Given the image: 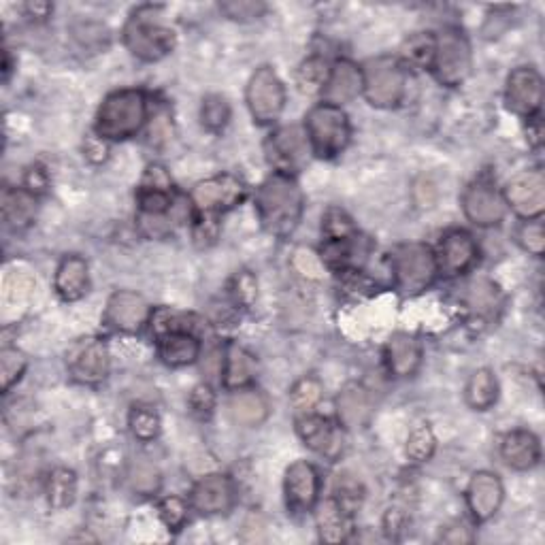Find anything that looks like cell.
<instances>
[{"mask_svg":"<svg viewBox=\"0 0 545 545\" xmlns=\"http://www.w3.org/2000/svg\"><path fill=\"white\" fill-rule=\"evenodd\" d=\"M303 190L292 175L275 173L256 192V211L273 237L292 235L303 216Z\"/></svg>","mask_w":545,"mask_h":545,"instance_id":"obj_1","label":"cell"},{"mask_svg":"<svg viewBox=\"0 0 545 545\" xmlns=\"http://www.w3.org/2000/svg\"><path fill=\"white\" fill-rule=\"evenodd\" d=\"M147 120V98L141 90L109 94L96 115V135L103 141L135 137Z\"/></svg>","mask_w":545,"mask_h":545,"instance_id":"obj_2","label":"cell"},{"mask_svg":"<svg viewBox=\"0 0 545 545\" xmlns=\"http://www.w3.org/2000/svg\"><path fill=\"white\" fill-rule=\"evenodd\" d=\"M158 11V7H141L124 26L128 52L143 62L162 60L175 49V32L156 20Z\"/></svg>","mask_w":545,"mask_h":545,"instance_id":"obj_3","label":"cell"},{"mask_svg":"<svg viewBox=\"0 0 545 545\" xmlns=\"http://www.w3.org/2000/svg\"><path fill=\"white\" fill-rule=\"evenodd\" d=\"M305 130L311 152L318 158H335L350 143L352 126L350 118L341 107L335 105H316L305 118Z\"/></svg>","mask_w":545,"mask_h":545,"instance_id":"obj_4","label":"cell"},{"mask_svg":"<svg viewBox=\"0 0 545 545\" xmlns=\"http://www.w3.org/2000/svg\"><path fill=\"white\" fill-rule=\"evenodd\" d=\"M362 94L373 107L386 109L403 101L407 88V73L401 60L379 56L362 66Z\"/></svg>","mask_w":545,"mask_h":545,"instance_id":"obj_5","label":"cell"},{"mask_svg":"<svg viewBox=\"0 0 545 545\" xmlns=\"http://www.w3.org/2000/svg\"><path fill=\"white\" fill-rule=\"evenodd\" d=\"M392 271L396 286L403 294H418L433 286L439 273L437 256L428 245L405 243L392 254Z\"/></svg>","mask_w":545,"mask_h":545,"instance_id":"obj_6","label":"cell"},{"mask_svg":"<svg viewBox=\"0 0 545 545\" xmlns=\"http://www.w3.org/2000/svg\"><path fill=\"white\" fill-rule=\"evenodd\" d=\"M473 54L465 32L458 28H445L435 37V56L431 69L443 86L456 88L471 73Z\"/></svg>","mask_w":545,"mask_h":545,"instance_id":"obj_7","label":"cell"},{"mask_svg":"<svg viewBox=\"0 0 545 545\" xmlns=\"http://www.w3.org/2000/svg\"><path fill=\"white\" fill-rule=\"evenodd\" d=\"M245 98L254 122L269 126L279 120L286 107V88L271 66H260L250 77Z\"/></svg>","mask_w":545,"mask_h":545,"instance_id":"obj_8","label":"cell"},{"mask_svg":"<svg viewBox=\"0 0 545 545\" xmlns=\"http://www.w3.org/2000/svg\"><path fill=\"white\" fill-rule=\"evenodd\" d=\"M245 198L243 181L233 175H218L194 186L190 201L198 216H218L220 211L237 207Z\"/></svg>","mask_w":545,"mask_h":545,"instance_id":"obj_9","label":"cell"},{"mask_svg":"<svg viewBox=\"0 0 545 545\" xmlns=\"http://www.w3.org/2000/svg\"><path fill=\"white\" fill-rule=\"evenodd\" d=\"M505 103L509 111L531 120L539 113L543 103V79L533 66H520L507 77Z\"/></svg>","mask_w":545,"mask_h":545,"instance_id":"obj_10","label":"cell"},{"mask_svg":"<svg viewBox=\"0 0 545 545\" xmlns=\"http://www.w3.org/2000/svg\"><path fill=\"white\" fill-rule=\"evenodd\" d=\"M73 379L81 384H98L109 373V350L98 339H79L66 354Z\"/></svg>","mask_w":545,"mask_h":545,"instance_id":"obj_11","label":"cell"},{"mask_svg":"<svg viewBox=\"0 0 545 545\" xmlns=\"http://www.w3.org/2000/svg\"><path fill=\"white\" fill-rule=\"evenodd\" d=\"M505 203L514 209L520 218H541L545 209V177L541 171H526L514 177L505 188Z\"/></svg>","mask_w":545,"mask_h":545,"instance_id":"obj_12","label":"cell"},{"mask_svg":"<svg viewBox=\"0 0 545 545\" xmlns=\"http://www.w3.org/2000/svg\"><path fill=\"white\" fill-rule=\"evenodd\" d=\"M462 209L465 216L482 228L497 226L503 222L507 213L505 198L486 181H473L462 194Z\"/></svg>","mask_w":545,"mask_h":545,"instance_id":"obj_13","label":"cell"},{"mask_svg":"<svg viewBox=\"0 0 545 545\" xmlns=\"http://www.w3.org/2000/svg\"><path fill=\"white\" fill-rule=\"evenodd\" d=\"M286 505L292 514H305L318 503L320 494V475L316 467L307 460H299L288 467L286 471Z\"/></svg>","mask_w":545,"mask_h":545,"instance_id":"obj_14","label":"cell"},{"mask_svg":"<svg viewBox=\"0 0 545 545\" xmlns=\"http://www.w3.org/2000/svg\"><path fill=\"white\" fill-rule=\"evenodd\" d=\"M269 160L277 173L292 175L307 162V137L296 126H286L273 132L267 143Z\"/></svg>","mask_w":545,"mask_h":545,"instance_id":"obj_15","label":"cell"},{"mask_svg":"<svg viewBox=\"0 0 545 545\" xmlns=\"http://www.w3.org/2000/svg\"><path fill=\"white\" fill-rule=\"evenodd\" d=\"M147 320H150V305L137 292L120 290L107 303L105 324L120 333H139Z\"/></svg>","mask_w":545,"mask_h":545,"instance_id":"obj_16","label":"cell"},{"mask_svg":"<svg viewBox=\"0 0 545 545\" xmlns=\"http://www.w3.org/2000/svg\"><path fill=\"white\" fill-rule=\"evenodd\" d=\"M192 505L205 516H218L235 505L233 480L224 473H209L192 488Z\"/></svg>","mask_w":545,"mask_h":545,"instance_id":"obj_17","label":"cell"},{"mask_svg":"<svg viewBox=\"0 0 545 545\" xmlns=\"http://www.w3.org/2000/svg\"><path fill=\"white\" fill-rule=\"evenodd\" d=\"M296 433L311 452L335 460L343 452V433L330 420L320 416H303L296 420Z\"/></svg>","mask_w":545,"mask_h":545,"instance_id":"obj_18","label":"cell"},{"mask_svg":"<svg viewBox=\"0 0 545 545\" xmlns=\"http://www.w3.org/2000/svg\"><path fill=\"white\" fill-rule=\"evenodd\" d=\"M503 497H505V490L499 475H494L490 471H480L471 477L469 488H467V505H469L471 516L477 522H486L497 514V511L501 509Z\"/></svg>","mask_w":545,"mask_h":545,"instance_id":"obj_19","label":"cell"},{"mask_svg":"<svg viewBox=\"0 0 545 545\" xmlns=\"http://www.w3.org/2000/svg\"><path fill=\"white\" fill-rule=\"evenodd\" d=\"M477 260V245L475 239L467 233V230H450L443 237L437 264L439 271L448 277L467 273Z\"/></svg>","mask_w":545,"mask_h":545,"instance_id":"obj_20","label":"cell"},{"mask_svg":"<svg viewBox=\"0 0 545 545\" xmlns=\"http://www.w3.org/2000/svg\"><path fill=\"white\" fill-rule=\"evenodd\" d=\"M362 92V71L350 60H337L330 66L322 96L328 105L341 107Z\"/></svg>","mask_w":545,"mask_h":545,"instance_id":"obj_21","label":"cell"},{"mask_svg":"<svg viewBox=\"0 0 545 545\" xmlns=\"http://www.w3.org/2000/svg\"><path fill=\"white\" fill-rule=\"evenodd\" d=\"M386 365L394 377H411L422 365V345L416 337L399 333L386 345Z\"/></svg>","mask_w":545,"mask_h":545,"instance_id":"obj_22","label":"cell"},{"mask_svg":"<svg viewBox=\"0 0 545 545\" xmlns=\"http://www.w3.org/2000/svg\"><path fill=\"white\" fill-rule=\"evenodd\" d=\"M90 286V273L88 262L79 256H66L56 271L54 288L62 301L73 303L79 301L81 296L88 292Z\"/></svg>","mask_w":545,"mask_h":545,"instance_id":"obj_23","label":"cell"},{"mask_svg":"<svg viewBox=\"0 0 545 545\" xmlns=\"http://www.w3.org/2000/svg\"><path fill=\"white\" fill-rule=\"evenodd\" d=\"M501 456L507 462V467L528 471L537 467L541 458V443L531 431H511L503 437Z\"/></svg>","mask_w":545,"mask_h":545,"instance_id":"obj_24","label":"cell"},{"mask_svg":"<svg viewBox=\"0 0 545 545\" xmlns=\"http://www.w3.org/2000/svg\"><path fill=\"white\" fill-rule=\"evenodd\" d=\"M158 354L164 365L188 367L201 354V343L188 330H173L158 337Z\"/></svg>","mask_w":545,"mask_h":545,"instance_id":"obj_25","label":"cell"},{"mask_svg":"<svg viewBox=\"0 0 545 545\" xmlns=\"http://www.w3.org/2000/svg\"><path fill=\"white\" fill-rule=\"evenodd\" d=\"M228 411L241 426H260L269 418L267 396L254 388H239L228 401Z\"/></svg>","mask_w":545,"mask_h":545,"instance_id":"obj_26","label":"cell"},{"mask_svg":"<svg viewBox=\"0 0 545 545\" xmlns=\"http://www.w3.org/2000/svg\"><path fill=\"white\" fill-rule=\"evenodd\" d=\"M339 420L345 428H362L371 418V396L360 384H348L337 396Z\"/></svg>","mask_w":545,"mask_h":545,"instance_id":"obj_27","label":"cell"},{"mask_svg":"<svg viewBox=\"0 0 545 545\" xmlns=\"http://www.w3.org/2000/svg\"><path fill=\"white\" fill-rule=\"evenodd\" d=\"M352 514L343 509V505L330 497L326 499L320 507H318V531H320V539L326 543H341L350 537L352 533Z\"/></svg>","mask_w":545,"mask_h":545,"instance_id":"obj_28","label":"cell"},{"mask_svg":"<svg viewBox=\"0 0 545 545\" xmlns=\"http://www.w3.org/2000/svg\"><path fill=\"white\" fill-rule=\"evenodd\" d=\"M258 373L256 358L243 350L241 345L230 343L224 354V384L226 388H245L247 384L254 382Z\"/></svg>","mask_w":545,"mask_h":545,"instance_id":"obj_29","label":"cell"},{"mask_svg":"<svg viewBox=\"0 0 545 545\" xmlns=\"http://www.w3.org/2000/svg\"><path fill=\"white\" fill-rule=\"evenodd\" d=\"M37 216V198L28 190H11L3 192V218L13 230H24L32 224Z\"/></svg>","mask_w":545,"mask_h":545,"instance_id":"obj_30","label":"cell"},{"mask_svg":"<svg viewBox=\"0 0 545 545\" xmlns=\"http://www.w3.org/2000/svg\"><path fill=\"white\" fill-rule=\"evenodd\" d=\"M499 399V382L490 369H477L467 382L465 401L475 411H488Z\"/></svg>","mask_w":545,"mask_h":545,"instance_id":"obj_31","label":"cell"},{"mask_svg":"<svg viewBox=\"0 0 545 545\" xmlns=\"http://www.w3.org/2000/svg\"><path fill=\"white\" fill-rule=\"evenodd\" d=\"M77 499V475L71 469H54L47 477V501L54 509L71 507Z\"/></svg>","mask_w":545,"mask_h":545,"instance_id":"obj_32","label":"cell"},{"mask_svg":"<svg viewBox=\"0 0 545 545\" xmlns=\"http://www.w3.org/2000/svg\"><path fill=\"white\" fill-rule=\"evenodd\" d=\"M35 290V279L28 271H18L13 269L9 271L5 279V290H3V301L5 309H24L26 303L30 301V294Z\"/></svg>","mask_w":545,"mask_h":545,"instance_id":"obj_33","label":"cell"},{"mask_svg":"<svg viewBox=\"0 0 545 545\" xmlns=\"http://www.w3.org/2000/svg\"><path fill=\"white\" fill-rule=\"evenodd\" d=\"M467 305L480 318H488L499 307V288L488 279H475L467 288Z\"/></svg>","mask_w":545,"mask_h":545,"instance_id":"obj_34","label":"cell"},{"mask_svg":"<svg viewBox=\"0 0 545 545\" xmlns=\"http://www.w3.org/2000/svg\"><path fill=\"white\" fill-rule=\"evenodd\" d=\"M160 482L162 480H160L158 469L152 465V462H147L145 458L135 460L128 469V484H130L132 492L141 494V497H150V494L158 492Z\"/></svg>","mask_w":545,"mask_h":545,"instance_id":"obj_35","label":"cell"},{"mask_svg":"<svg viewBox=\"0 0 545 545\" xmlns=\"http://www.w3.org/2000/svg\"><path fill=\"white\" fill-rule=\"evenodd\" d=\"M328 64L322 58H309L301 64L299 73H296V86L303 94H322L324 84L328 79Z\"/></svg>","mask_w":545,"mask_h":545,"instance_id":"obj_36","label":"cell"},{"mask_svg":"<svg viewBox=\"0 0 545 545\" xmlns=\"http://www.w3.org/2000/svg\"><path fill=\"white\" fill-rule=\"evenodd\" d=\"M435 448H437V439L431 426H428L426 422H420L411 428V433L407 437V456L411 460L426 462L435 454Z\"/></svg>","mask_w":545,"mask_h":545,"instance_id":"obj_37","label":"cell"},{"mask_svg":"<svg viewBox=\"0 0 545 545\" xmlns=\"http://www.w3.org/2000/svg\"><path fill=\"white\" fill-rule=\"evenodd\" d=\"M130 431L139 441H152L160 435V416L152 407L137 405L130 411Z\"/></svg>","mask_w":545,"mask_h":545,"instance_id":"obj_38","label":"cell"},{"mask_svg":"<svg viewBox=\"0 0 545 545\" xmlns=\"http://www.w3.org/2000/svg\"><path fill=\"white\" fill-rule=\"evenodd\" d=\"M201 122L209 132H222L230 122V105L224 96L209 94L201 107Z\"/></svg>","mask_w":545,"mask_h":545,"instance_id":"obj_39","label":"cell"},{"mask_svg":"<svg viewBox=\"0 0 545 545\" xmlns=\"http://www.w3.org/2000/svg\"><path fill=\"white\" fill-rule=\"evenodd\" d=\"M322 399V384L316 377H303L301 382H296L290 392V403L299 411V414L307 416L309 411L316 407Z\"/></svg>","mask_w":545,"mask_h":545,"instance_id":"obj_40","label":"cell"},{"mask_svg":"<svg viewBox=\"0 0 545 545\" xmlns=\"http://www.w3.org/2000/svg\"><path fill=\"white\" fill-rule=\"evenodd\" d=\"M28 367V358L13 348H5L0 352V379H3V390L9 392L15 384L20 382L24 371Z\"/></svg>","mask_w":545,"mask_h":545,"instance_id":"obj_41","label":"cell"},{"mask_svg":"<svg viewBox=\"0 0 545 545\" xmlns=\"http://www.w3.org/2000/svg\"><path fill=\"white\" fill-rule=\"evenodd\" d=\"M322 233L326 235V241H343L356 235V226L345 211L328 209L322 220Z\"/></svg>","mask_w":545,"mask_h":545,"instance_id":"obj_42","label":"cell"},{"mask_svg":"<svg viewBox=\"0 0 545 545\" xmlns=\"http://www.w3.org/2000/svg\"><path fill=\"white\" fill-rule=\"evenodd\" d=\"M403 56L420 66H431L433 64V56H435V37L433 35H414L411 39L405 41L403 45Z\"/></svg>","mask_w":545,"mask_h":545,"instance_id":"obj_43","label":"cell"},{"mask_svg":"<svg viewBox=\"0 0 545 545\" xmlns=\"http://www.w3.org/2000/svg\"><path fill=\"white\" fill-rule=\"evenodd\" d=\"M518 243L524 252L533 256H543L545 252V230L539 218L526 220L518 230Z\"/></svg>","mask_w":545,"mask_h":545,"instance_id":"obj_44","label":"cell"},{"mask_svg":"<svg viewBox=\"0 0 545 545\" xmlns=\"http://www.w3.org/2000/svg\"><path fill=\"white\" fill-rule=\"evenodd\" d=\"M220 11L230 20L247 22L260 18V15L267 11V5L258 3V0H230V3L220 5Z\"/></svg>","mask_w":545,"mask_h":545,"instance_id":"obj_45","label":"cell"},{"mask_svg":"<svg viewBox=\"0 0 545 545\" xmlns=\"http://www.w3.org/2000/svg\"><path fill=\"white\" fill-rule=\"evenodd\" d=\"M158 511H160L162 522L167 524L171 531H179V528L184 526L188 520V505L184 499H179V497L162 499L158 505Z\"/></svg>","mask_w":545,"mask_h":545,"instance_id":"obj_46","label":"cell"},{"mask_svg":"<svg viewBox=\"0 0 545 545\" xmlns=\"http://www.w3.org/2000/svg\"><path fill=\"white\" fill-rule=\"evenodd\" d=\"M343 509L348 511V514H354V511L360 507L362 503V488L360 484L354 480L352 475H339L337 480V497H335Z\"/></svg>","mask_w":545,"mask_h":545,"instance_id":"obj_47","label":"cell"},{"mask_svg":"<svg viewBox=\"0 0 545 545\" xmlns=\"http://www.w3.org/2000/svg\"><path fill=\"white\" fill-rule=\"evenodd\" d=\"M190 407L194 416L209 418L213 414V407H216V394L207 384H198L190 392Z\"/></svg>","mask_w":545,"mask_h":545,"instance_id":"obj_48","label":"cell"},{"mask_svg":"<svg viewBox=\"0 0 545 545\" xmlns=\"http://www.w3.org/2000/svg\"><path fill=\"white\" fill-rule=\"evenodd\" d=\"M235 299L237 303L241 305H252L256 301L258 296V284H256V277L250 273V271H241L237 277H235Z\"/></svg>","mask_w":545,"mask_h":545,"instance_id":"obj_49","label":"cell"},{"mask_svg":"<svg viewBox=\"0 0 545 545\" xmlns=\"http://www.w3.org/2000/svg\"><path fill=\"white\" fill-rule=\"evenodd\" d=\"M143 190H164V192H173V181L167 173V169L160 167V164H152L147 167L143 181H141Z\"/></svg>","mask_w":545,"mask_h":545,"instance_id":"obj_50","label":"cell"},{"mask_svg":"<svg viewBox=\"0 0 545 545\" xmlns=\"http://www.w3.org/2000/svg\"><path fill=\"white\" fill-rule=\"evenodd\" d=\"M49 186L47 173L41 167H30L24 175V190H28L30 194H45Z\"/></svg>","mask_w":545,"mask_h":545,"instance_id":"obj_51","label":"cell"},{"mask_svg":"<svg viewBox=\"0 0 545 545\" xmlns=\"http://www.w3.org/2000/svg\"><path fill=\"white\" fill-rule=\"evenodd\" d=\"M441 539L445 543H471L473 533H471V528H467L465 524H456V526L448 528V531L441 535Z\"/></svg>","mask_w":545,"mask_h":545,"instance_id":"obj_52","label":"cell"},{"mask_svg":"<svg viewBox=\"0 0 545 545\" xmlns=\"http://www.w3.org/2000/svg\"><path fill=\"white\" fill-rule=\"evenodd\" d=\"M52 5H49V3H28L26 5V11H28V15H30V18H37V20H45V18H49V13H52Z\"/></svg>","mask_w":545,"mask_h":545,"instance_id":"obj_53","label":"cell"},{"mask_svg":"<svg viewBox=\"0 0 545 545\" xmlns=\"http://www.w3.org/2000/svg\"><path fill=\"white\" fill-rule=\"evenodd\" d=\"M541 137H543V128H541L539 118L535 115V118L528 120V141L537 147V145H541Z\"/></svg>","mask_w":545,"mask_h":545,"instance_id":"obj_54","label":"cell"}]
</instances>
